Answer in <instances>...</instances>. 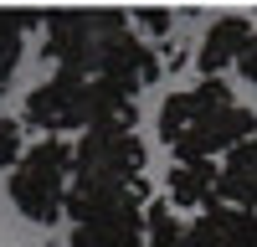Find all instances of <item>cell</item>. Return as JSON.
<instances>
[{
  "mask_svg": "<svg viewBox=\"0 0 257 247\" xmlns=\"http://www.w3.org/2000/svg\"><path fill=\"white\" fill-rule=\"evenodd\" d=\"M21 124L47 129L52 139H62L67 129L88 134V129H134V98L103 77H72V72H52L47 82H36L26 93V113Z\"/></svg>",
  "mask_w": 257,
  "mask_h": 247,
  "instance_id": "obj_3",
  "label": "cell"
},
{
  "mask_svg": "<svg viewBox=\"0 0 257 247\" xmlns=\"http://www.w3.org/2000/svg\"><path fill=\"white\" fill-rule=\"evenodd\" d=\"M21 118H0V165H16L21 160Z\"/></svg>",
  "mask_w": 257,
  "mask_h": 247,
  "instance_id": "obj_13",
  "label": "cell"
},
{
  "mask_svg": "<svg viewBox=\"0 0 257 247\" xmlns=\"http://www.w3.org/2000/svg\"><path fill=\"white\" fill-rule=\"evenodd\" d=\"M196 72H201V77L242 72L247 82L257 77V41H252V21H247V16H221L216 26H211V31L201 36Z\"/></svg>",
  "mask_w": 257,
  "mask_h": 247,
  "instance_id": "obj_6",
  "label": "cell"
},
{
  "mask_svg": "<svg viewBox=\"0 0 257 247\" xmlns=\"http://www.w3.org/2000/svg\"><path fill=\"white\" fill-rule=\"evenodd\" d=\"M252 196H257V139H242L216 165V201L237 206V211H252Z\"/></svg>",
  "mask_w": 257,
  "mask_h": 247,
  "instance_id": "obj_10",
  "label": "cell"
},
{
  "mask_svg": "<svg viewBox=\"0 0 257 247\" xmlns=\"http://www.w3.org/2000/svg\"><path fill=\"white\" fill-rule=\"evenodd\" d=\"M36 21H41L36 11H0V88H6V77L16 72L21 47H26V31Z\"/></svg>",
  "mask_w": 257,
  "mask_h": 247,
  "instance_id": "obj_11",
  "label": "cell"
},
{
  "mask_svg": "<svg viewBox=\"0 0 257 247\" xmlns=\"http://www.w3.org/2000/svg\"><path fill=\"white\" fill-rule=\"evenodd\" d=\"M165 191H170V211H211L216 201V160H196V165H170L165 175Z\"/></svg>",
  "mask_w": 257,
  "mask_h": 247,
  "instance_id": "obj_9",
  "label": "cell"
},
{
  "mask_svg": "<svg viewBox=\"0 0 257 247\" xmlns=\"http://www.w3.org/2000/svg\"><path fill=\"white\" fill-rule=\"evenodd\" d=\"M155 129L165 139V150L175 155V165H196V160L226 155L231 144L252 139L257 118H252V108H242L231 98L221 77H201L196 88H180L160 103Z\"/></svg>",
  "mask_w": 257,
  "mask_h": 247,
  "instance_id": "obj_2",
  "label": "cell"
},
{
  "mask_svg": "<svg viewBox=\"0 0 257 247\" xmlns=\"http://www.w3.org/2000/svg\"><path fill=\"white\" fill-rule=\"evenodd\" d=\"M175 247H257L252 242V211L211 206V211H201L190 226H180V242Z\"/></svg>",
  "mask_w": 257,
  "mask_h": 247,
  "instance_id": "obj_7",
  "label": "cell"
},
{
  "mask_svg": "<svg viewBox=\"0 0 257 247\" xmlns=\"http://www.w3.org/2000/svg\"><path fill=\"white\" fill-rule=\"evenodd\" d=\"M88 191H144V139L134 129H88L72 144V180Z\"/></svg>",
  "mask_w": 257,
  "mask_h": 247,
  "instance_id": "obj_5",
  "label": "cell"
},
{
  "mask_svg": "<svg viewBox=\"0 0 257 247\" xmlns=\"http://www.w3.org/2000/svg\"><path fill=\"white\" fill-rule=\"evenodd\" d=\"M139 216L144 206H108L72 221V247H144L139 242Z\"/></svg>",
  "mask_w": 257,
  "mask_h": 247,
  "instance_id": "obj_8",
  "label": "cell"
},
{
  "mask_svg": "<svg viewBox=\"0 0 257 247\" xmlns=\"http://www.w3.org/2000/svg\"><path fill=\"white\" fill-rule=\"evenodd\" d=\"M47 41L41 52L57 62V72H72V77H103L123 88L134 98L144 82L160 77V57L144 47V36H134L123 11L108 6H88V11H47L36 21Z\"/></svg>",
  "mask_w": 257,
  "mask_h": 247,
  "instance_id": "obj_1",
  "label": "cell"
},
{
  "mask_svg": "<svg viewBox=\"0 0 257 247\" xmlns=\"http://www.w3.org/2000/svg\"><path fill=\"white\" fill-rule=\"evenodd\" d=\"M128 26H144L149 36L170 41V26H175V16H170V11H160V6H139V11H128Z\"/></svg>",
  "mask_w": 257,
  "mask_h": 247,
  "instance_id": "obj_12",
  "label": "cell"
},
{
  "mask_svg": "<svg viewBox=\"0 0 257 247\" xmlns=\"http://www.w3.org/2000/svg\"><path fill=\"white\" fill-rule=\"evenodd\" d=\"M67 180H72V144L67 139H36L21 150V160L11 165V201L16 211L36 221V226H52L62 216V201H67Z\"/></svg>",
  "mask_w": 257,
  "mask_h": 247,
  "instance_id": "obj_4",
  "label": "cell"
}]
</instances>
